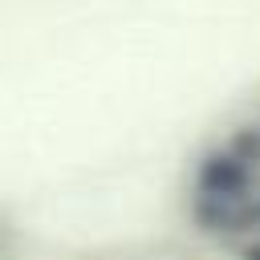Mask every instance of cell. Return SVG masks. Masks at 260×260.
<instances>
[{
  "mask_svg": "<svg viewBox=\"0 0 260 260\" xmlns=\"http://www.w3.org/2000/svg\"><path fill=\"white\" fill-rule=\"evenodd\" d=\"M240 260H260V232L248 236V244L240 248Z\"/></svg>",
  "mask_w": 260,
  "mask_h": 260,
  "instance_id": "obj_3",
  "label": "cell"
},
{
  "mask_svg": "<svg viewBox=\"0 0 260 260\" xmlns=\"http://www.w3.org/2000/svg\"><path fill=\"white\" fill-rule=\"evenodd\" d=\"M260 191V171L252 162H244L236 150H228L223 142L215 150H207L195 167V199H207V203H228V199H240V195H252Z\"/></svg>",
  "mask_w": 260,
  "mask_h": 260,
  "instance_id": "obj_1",
  "label": "cell"
},
{
  "mask_svg": "<svg viewBox=\"0 0 260 260\" xmlns=\"http://www.w3.org/2000/svg\"><path fill=\"white\" fill-rule=\"evenodd\" d=\"M191 219L207 232V236H256L260 232V191L228 199V203H207V199H191Z\"/></svg>",
  "mask_w": 260,
  "mask_h": 260,
  "instance_id": "obj_2",
  "label": "cell"
}]
</instances>
